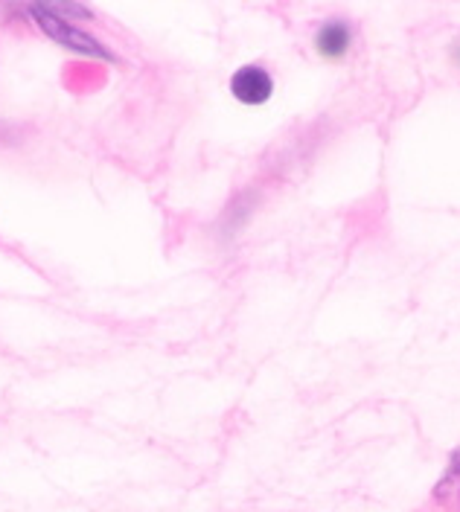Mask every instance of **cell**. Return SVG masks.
<instances>
[{
	"label": "cell",
	"instance_id": "cell-1",
	"mask_svg": "<svg viewBox=\"0 0 460 512\" xmlns=\"http://www.w3.org/2000/svg\"><path fill=\"white\" fill-rule=\"evenodd\" d=\"M27 12L33 15L35 27L44 32L50 41H56L62 50L67 53H79V56H88V59H99V62H117V53L105 44L94 38L91 32L79 30L76 24H70L65 18H59L50 3H35V6H27Z\"/></svg>",
	"mask_w": 460,
	"mask_h": 512
},
{
	"label": "cell",
	"instance_id": "cell-2",
	"mask_svg": "<svg viewBox=\"0 0 460 512\" xmlns=\"http://www.w3.org/2000/svg\"><path fill=\"white\" fill-rule=\"evenodd\" d=\"M230 94L236 102L257 108L265 105L274 96V76L268 73L263 64H242L233 76H230Z\"/></svg>",
	"mask_w": 460,
	"mask_h": 512
},
{
	"label": "cell",
	"instance_id": "cell-3",
	"mask_svg": "<svg viewBox=\"0 0 460 512\" xmlns=\"http://www.w3.org/2000/svg\"><path fill=\"white\" fill-rule=\"evenodd\" d=\"M356 44V30L347 18H327L315 32V50L324 62H344Z\"/></svg>",
	"mask_w": 460,
	"mask_h": 512
},
{
	"label": "cell",
	"instance_id": "cell-4",
	"mask_svg": "<svg viewBox=\"0 0 460 512\" xmlns=\"http://www.w3.org/2000/svg\"><path fill=\"white\" fill-rule=\"evenodd\" d=\"M452 62L460 64V38L452 44Z\"/></svg>",
	"mask_w": 460,
	"mask_h": 512
}]
</instances>
